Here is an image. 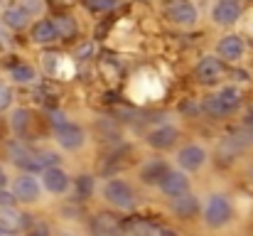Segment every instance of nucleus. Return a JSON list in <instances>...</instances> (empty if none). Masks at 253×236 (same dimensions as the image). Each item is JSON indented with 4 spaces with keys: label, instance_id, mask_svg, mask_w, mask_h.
Instances as JSON below:
<instances>
[{
    "label": "nucleus",
    "instance_id": "1",
    "mask_svg": "<svg viewBox=\"0 0 253 236\" xmlns=\"http://www.w3.org/2000/svg\"><path fill=\"white\" fill-rule=\"evenodd\" d=\"M103 197H106V202H111L113 207L126 209V212L135 207V192L123 180H108L106 187H103Z\"/></svg>",
    "mask_w": 253,
    "mask_h": 236
},
{
    "label": "nucleus",
    "instance_id": "2",
    "mask_svg": "<svg viewBox=\"0 0 253 236\" xmlns=\"http://www.w3.org/2000/svg\"><path fill=\"white\" fill-rule=\"evenodd\" d=\"M239 103H241L239 91H236V89H231V86H224L219 94H214V96H209V98H207L204 108H207L211 116H229L231 111H236V108H239Z\"/></svg>",
    "mask_w": 253,
    "mask_h": 236
},
{
    "label": "nucleus",
    "instance_id": "3",
    "mask_svg": "<svg viewBox=\"0 0 253 236\" xmlns=\"http://www.w3.org/2000/svg\"><path fill=\"white\" fill-rule=\"evenodd\" d=\"M229 219H231V204H229V199L224 194H211L207 199V207H204V222H207V227L219 229Z\"/></svg>",
    "mask_w": 253,
    "mask_h": 236
},
{
    "label": "nucleus",
    "instance_id": "4",
    "mask_svg": "<svg viewBox=\"0 0 253 236\" xmlns=\"http://www.w3.org/2000/svg\"><path fill=\"white\" fill-rule=\"evenodd\" d=\"M165 12H168V17L174 25H184V27L187 25H194L199 20V10L189 0H172V2L165 5Z\"/></svg>",
    "mask_w": 253,
    "mask_h": 236
},
{
    "label": "nucleus",
    "instance_id": "5",
    "mask_svg": "<svg viewBox=\"0 0 253 236\" xmlns=\"http://www.w3.org/2000/svg\"><path fill=\"white\" fill-rule=\"evenodd\" d=\"M207 162V150L197 143L192 145H184L179 153H177V165L184 170V172H197L202 165Z\"/></svg>",
    "mask_w": 253,
    "mask_h": 236
},
{
    "label": "nucleus",
    "instance_id": "6",
    "mask_svg": "<svg viewBox=\"0 0 253 236\" xmlns=\"http://www.w3.org/2000/svg\"><path fill=\"white\" fill-rule=\"evenodd\" d=\"M42 185H44V189L52 192V194H64V192L69 189V175H67L62 167L49 165V167L42 170Z\"/></svg>",
    "mask_w": 253,
    "mask_h": 236
},
{
    "label": "nucleus",
    "instance_id": "7",
    "mask_svg": "<svg viewBox=\"0 0 253 236\" xmlns=\"http://www.w3.org/2000/svg\"><path fill=\"white\" fill-rule=\"evenodd\" d=\"M57 131V143L64 148V150H79L82 145H84L86 136L84 131L79 128V126H74V123H62L59 128H54Z\"/></svg>",
    "mask_w": 253,
    "mask_h": 236
},
{
    "label": "nucleus",
    "instance_id": "8",
    "mask_svg": "<svg viewBox=\"0 0 253 236\" xmlns=\"http://www.w3.org/2000/svg\"><path fill=\"white\" fill-rule=\"evenodd\" d=\"M12 194H15V199H20V202H37L40 194H42V187H40L37 177H32V175H22V177L15 180Z\"/></svg>",
    "mask_w": 253,
    "mask_h": 236
},
{
    "label": "nucleus",
    "instance_id": "9",
    "mask_svg": "<svg viewBox=\"0 0 253 236\" xmlns=\"http://www.w3.org/2000/svg\"><path fill=\"white\" fill-rule=\"evenodd\" d=\"M160 189L165 197H177L189 189V177L184 170H168V175L160 180Z\"/></svg>",
    "mask_w": 253,
    "mask_h": 236
},
{
    "label": "nucleus",
    "instance_id": "10",
    "mask_svg": "<svg viewBox=\"0 0 253 236\" xmlns=\"http://www.w3.org/2000/svg\"><path fill=\"white\" fill-rule=\"evenodd\" d=\"M211 17H214V22H216V25L229 27V25H234V22L241 17V7L236 5V0H221V2H216V5H214Z\"/></svg>",
    "mask_w": 253,
    "mask_h": 236
},
{
    "label": "nucleus",
    "instance_id": "11",
    "mask_svg": "<svg viewBox=\"0 0 253 236\" xmlns=\"http://www.w3.org/2000/svg\"><path fill=\"white\" fill-rule=\"evenodd\" d=\"M169 207H172V212H174L179 219H189V217L197 214V209H199V199H197L194 194H189V189H187V192L172 197V204H169Z\"/></svg>",
    "mask_w": 253,
    "mask_h": 236
},
{
    "label": "nucleus",
    "instance_id": "12",
    "mask_svg": "<svg viewBox=\"0 0 253 236\" xmlns=\"http://www.w3.org/2000/svg\"><path fill=\"white\" fill-rule=\"evenodd\" d=\"M177 141V128L174 126H158L148 133V145L150 148H158V150H165L172 143Z\"/></svg>",
    "mask_w": 253,
    "mask_h": 236
},
{
    "label": "nucleus",
    "instance_id": "13",
    "mask_svg": "<svg viewBox=\"0 0 253 236\" xmlns=\"http://www.w3.org/2000/svg\"><path fill=\"white\" fill-rule=\"evenodd\" d=\"M221 74H224V67H221V62L216 57H204L199 62V67H197V77L204 84H214Z\"/></svg>",
    "mask_w": 253,
    "mask_h": 236
},
{
    "label": "nucleus",
    "instance_id": "14",
    "mask_svg": "<svg viewBox=\"0 0 253 236\" xmlns=\"http://www.w3.org/2000/svg\"><path fill=\"white\" fill-rule=\"evenodd\" d=\"M219 54H221L224 59H241V54H244V40H241L239 35H226V37H221V42H219Z\"/></svg>",
    "mask_w": 253,
    "mask_h": 236
},
{
    "label": "nucleus",
    "instance_id": "15",
    "mask_svg": "<svg viewBox=\"0 0 253 236\" xmlns=\"http://www.w3.org/2000/svg\"><path fill=\"white\" fill-rule=\"evenodd\" d=\"M57 37H59L57 25H54V22H49V20H42V22H37V25L32 27V40H35V42H40V45L54 42Z\"/></svg>",
    "mask_w": 253,
    "mask_h": 236
},
{
    "label": "nucleus",
    "instance_id": "16",
    "mask_svg": "<svg viewBox=\"0 0 253 236\" xmlns=\"http://www.w3.org/2000/svg\"><path fill=\"white\" fill-rule=\"evenodd\" d=\"M168 175V165L165 162H148L143 170H140V177L145 185H160V180Z\"/></svg>",
    "mask_w": 253,
    "mask_h": 236
},
{
    "label": "nucleus",
    "instance_id": "17",
    "mask_svg": "<svg viewBox=\"0 0 253 236\" xmlns=\"http://www.w3.org/2000/svg\"><path fill=\"white\" fill-rule=\"evenodd\" d=\"M123 229L133 232V234H169L165 227H158V224H150V222H128Z\"/></svg>",
    "mask_w": 253,
    "mask_h": 236
},
{
    "label": "nucleus",
    "instance_id": "18",
    "mask_svg": "<svg viewBox=\"0 0 253 236\" xmlns=\"http://www.w3.org/2000/svg\"><path fill=\"white\" fill-rule=\"evenodd\" d=\"M5 22L10 27H15V30L25 27L27 25V10L25 7H10V10H5Z\"/></svg>",
    "mask_w": 253,
    "mask_h": 236
},
{
    "label": "nucleus",
    "instance_id": "19",
    "mask_svg": "<svg viewBox=\"0 0 253 236\" xmlns=\"http://www.w3.org/2000/svg\"><path fill=\"white\" fill-rule=\"evenodd\" d=\"M22 227V214L17 212H2L0 214V232H17Z\"/></svg>",
    "mask_w": 253,
    "mask_h": 236
},
{
    "label": "nucleus",
    "instance_id": "20",
    "mask_svg": "<svg viewBox=\"0 0 253 236\" xmlns=\"http://www.w3.org/2000/svg\"><path fill=\"white\" fill-rule=\"evenodd\" d=\"M113 229H116V219L108 214H98V219L93 222V232H98V234H108Z\"/></svg>",
    "mask_w": 253,
    "mask_h": 236
},
{
    "label": "nucleus",
    "instance_id": "21",
    "mask_svg": "<svg viewBox=\"0 0 253 236\" xmlns=\"http://www.w3.org/2000/svg\"><path fill=\"white\" fill-rule=\"evenodd\" d=\"M12 79H15V81H20V84H27V81H32V79H35V72H32L30 67L17 64V67H12Z\"/></svg>",
    "mask_w": 253,
    "mask_h": 236
},
{
    "label": "nucleus",
    "instance_id": "22",
    "mask_svg": "<svg viewBox=\"0 0 253 236\" xmlns=\"http://www.w3.org/2000/svg\"><path fill=\"white\" fill-rule=\"evenodd\" d=\"M118 5V0H86V7L93 12H103V10H113Z\"/></svg>",
    "mask_w": 253,
    "mask_h": 236
},
{
    "label": "nucleus",
    "instance_id": "23",
    "mask_svg": "<svg viewBox=\"0 0 253 236\" xmlns=\"http://www.w3.org/2000/svg\"><path fill=\"white\" fill-rule=\"evenodd\" d=\"M77 189H79V197H88V194L93 192V177L82 175V177H79V182H77Z\"/></svg>",
    "mask_w": 253,
    "mask_h": 236
},
{
    "label": "nucleus",
    "instance_id": "24",
    "mask_svg": "<svg viewBox=\"0 0 253 236\" xmlns=\"http://www.w3.org/2000/svg\"><path fill=\"white\" fill-rule=\"evenodd\" d=\"M57 32L64 35V37H72V35L77 32V25H74L69 17H59V22H57Z\"/></svg>",
    "mask_w": 253,
    "mask_h": 236
},
{
    "label": "nucleus",
    "instance_id": "25",
    "mask_svg": "<svg viewBox=\"0 0 253 236\" xmlns=\"http://www.w3.org/2000/svg\"><path fill=\"white\" fill-rule=\"evenodd\" d=\"M27 123V111H17L15 113V121H12V126L17 128V131H22V126Z\"/></svg>",
    "mask_w": 253,
    "mask_h": 236
},
{
    "label": "nucleus",
    "instance_id": "26",
    "mask_svg": "<svg viewBox=\"0 0 253 236\" xmlns=\"http://www.w3.org/2000/svg\"><path fill=\"white\" fill-rule=\"evenodd\" d=\"M12 202H15V194H7V192H2V189H0V204L10 207Z\"/></svg>",
    "mask_w": 253,
    "mask_h": 236
},
{
    "label": "nucleus",
    "instance_id": "27",
    "mask_svg": "<svg viewBox=\"0 0 253 236\" xmlns=\"http://www.w3.org/2000/svg\"><path fill=\"white\" fill-rule=\"evenodd\" d=\"M27 7H30V12H42V2L40 0H27Z\"/></svg>",
    "mask_w": 253,
    "mask_h": 236
},
{
    "label": "nucleus",
    "instance_id": "28",
    "mask_svg": "<svg viewBox=\"0 0 253 236\" xmlns=\"http://www.w3.org/2000/svg\"><path fill=\"white\" fill-rule=\"evenodd\" d=\"M7 101H10V91H5V89H2V91H0V108H2V106H7Z\"/></svg>",
    "mask_w": 253,
    "mask_h": 236
},
{
    "label": "nucleus",
    "instance_id": "29",
    "mask_svg": "<svg viewBox=\"0 0 253 236\" xmlns=\"http://www.w3.org/2000/svg\"><path fill=\"white\" fill-rule=\"evenodd\" d=\"M5 182H7V177H5V170H2V167H0V189H2V187H5Z\"/></svg>",
    "mask_w": 253,
    "mask_h": 236
},
{
    "label": "nucleus",
    "instance_id": "30",
    "mask_svg": "<svg viewBox=\"0 0 253 236\" xmlns=\"http://www.w3.org/2000/svg\"><path fill=\"white\" fill-rule=\"evenodd\" d=\"M249 177H251V182H253V165L249 167Z\"/></svg>",
    "mask_w": 253,
    "mask_h": 236
}]
</instances>
